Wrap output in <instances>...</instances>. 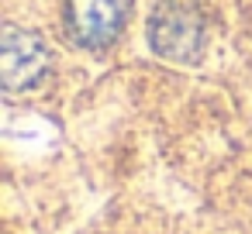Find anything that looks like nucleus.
<instances>
[{
    "label": "nucleus",
    "mask_w": 252,
    "mask_h": 234,
    "mask_svg": "<svg viewBox=\"0 0 252 234\" xmlns=\"http://www.w3.org/2000/svg\"><path fill=\"white\" fill-rule=\"evenodd\" d=\"M149 42L166 59H193L204 45V21L183 0H166L149 21Z\"/></svg>",
    "instance_id": "f257e3e1"
},
{
    "label": "nucleus",
    "mask_w": 252,
    "mask_h": 234,
    "mask_svg": "<svg viewBox=\"0 0 252 234\" xmlns=\"http://www.w3.org/2000/svg\"><path fill=\"white\" fill-rule=\"evenodd\" d=\"M0 69H4V86L7 90H28L45 76L49 52L35 35L7 25L4 38H0Z\"/></svg>",
    "instance_id": "7ed1b4c3"
},
{
    "label": "nucleus",
    "mask_w": 252,
    "mask_h": 234,
    "mask_svg": "<svg viewBox=\"0 0 252 234\" xmlns=\"http://www.w3.org/2000/svg\"><path fill=\"white\" fill-rule=\"evenodd\" d=\"M128 14V0H66L69 38L83 49H104L118 38Z\"/></svg>",
    "instance_id": "f03ea898"
}]
</instances>
